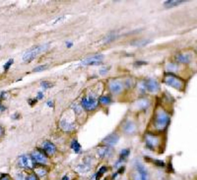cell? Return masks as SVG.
Listing matches in <instances>:
<instances>
[{"label":"cell","instance_id":"1","mask_svg":"<svg viewBox=\"0 0 197 180\" xmlns=\"http://www.w3.org/2000/svg\"><path fill=\"white\" fill-rule=\"evenodd\" d=\"M48 44L34 46L32 48L28 50L26 53H24L22 57V59L24 62L29 63L31 61L35 59V58L40 53L48 50Z\"/></svg>","mask_w":197,"mask_h":180},{"label":"cell","instance_id":"2","mask_svg":"<svg viewBox=\"0 0 197 180\" xmlns=\"http://www.w3.org/2000/svg\"><path fill=\"white\" fill-rule=\"evenodd\" d=\"M169 121L168 114L163 110H158L155 115L154 125L158 130H163L168 125Z\"/></svg>","mask_w":197,"mask_h":180},{"label":"cell","instance_id":"3","mask_svg":"<svg viewBox=\"0 0 197 180\" xmlns=\"http://www.w3.org/2000/svg\"><path fill=\"white\" fill-rule=\"evenodd\" d=\"M164 81L168 86L179 91L183 90L185 86V82L182 79L171 73H168L165 76Z\"/></svg>","mask_w":197,"mask_h":180},{"label":"cell","instance_id":"4","mask_svg":"<svg viewBox=\"0 0 197 180\" xmlns=\"http://www.w3.org/2000/svg\"><path fill=\"white\" fill-rule=\"evenodd\" d=\"M134 169L133 180H150L149 172L142 163L139 162H136Z\"/></svg>","mask_w":197,"mask_h":180},{"label":"cell","instance_id":"5","mask_svg":"<svg viewBox=\"0 0 197 180\" xmlns=\"http://www.w3.org/2000/svg\"><path fill=\"white\" fill-rule=\"evenodd\" d=\"M81 103L83 108L88 111L95 109L98 106V102L97 99L93 97H85L83 98Z\"/></svg>","mask_w":197,"mask_h":180},{"label":"cell","instance_id":"6","mask_svg":"<svg viewBox=\"0 0 197 180\" xmlns=\"http://www.w3.org/2000/svg\"><path fill=\"white\" fill-rule=\"evenodd\" d=\"M102 54H97L83 60L82 63L84 65H97L100 64L104 60Z\"/></svg>","mask_w":197,"mask_h":180},{"label":"cell","instance_id":"7","mask_svg":"<svg viewBox=\"0 0 197 180\" xmlns=\"http://www.w3.org/2000/svg\"><path fill=\"white\" fill-rule=\"evenodd\" d=\"M19 165L24 168L31 169L33 166L32 159L27 155L20 156L18 160Z\"/></svg>","mask_w":197,"mask_h":180},{"label":"cell","instance_id":"8","mask_svg":"<svg viewBox=\"0 0 197 180\" xmlns=\"http://www.w3.org/2000/svg\"><path fill=\"white\" fill-rule=\"evenodd\" d=\"M146 143L150 148H154L157 147L159 143L158 139L151 133H147L145 137Z\"/></svg>","mask_w":197,"mask_h":180},{"label":"cell","instance_id":"9","mask_svg":"<svg viewBox=\"0 0 197 180\" xmlns=\"http://www.w3.org/2000/svg\"><path fill=\"white\" fill-rule=\"evenodd\" d=\"M119 140V136L116 133H112L106 136L102 140V142L107 146H113L118 143Z\"/></svg>","mask_w":197,"mask_h":180},{"label":"cell","instance_id":"10","mask_svg":"<svg viewBox=\"0 0 197 180\" xmlns=\"http://www.w3.org/2000/svg\"><path fill=\"white\" fill-rule=\"evenodd\" d=\"M144 85L145 88L150 92L153 93L156 92L158 91L160 89V87L158 83L153 80H149L146 81Z\"/></svg>","mask_w":197,"mask_h":180},{"label":"cell","instance_id":"11","mask_svg":"<svg viewBox=\"0 0 197 180\" xmlns=\"http://www.w3.org/2000/svg\"><path fill=\"white\" fill-rule=\"evenodd\" d=\"M32 159L40 164H45L47 162L46 158L39 151H34L32 153Z\"/></svg>","mask_w":197,"mask_h":180},{"label":"cell","instance_id":"12","mask_svg":"<svg viewBox=\"0 0 197 180\" xmlns=\"http://www.w3.org/2000/svg\"><path fill=\"white\" fill-rule=\"evenodd\" d=\"M109 88L113 93L119 94L122 91L123 86L122 83L119 81H113L111 82L109 84Z\"/></svg>","mask_w":197,"mask_h":180},{"label":"cell","instance_id":"13","mask_svg":"<svg viewBox=\"0 0 197 180\" xmlns=\"http://www.w3.org/2000/svg\"><path fill=\"white\" fill-rule=\"evenodd\" d=\"M43 148L45 151L49 155H53L56 152V147L51 142L46 141L43 144Z\"/></svg>","mask_w":197,"mask_h":180},{"label":"cell","instance_id":"14","mask_svg":"<svg viewBox=\"0 0 197 180\" xmlns=\"http://www.w3.org/2000/svg\"><path fill=\"white\" fill-rule=\"evenodd\" d=\"M98 154L101 158H105L107 157H109L112 154V150L108 147H101L98 150Z\"/></svg>","mask_w":197,"mask_h":180},{"label":"cell","instance_id":"15","mask_svg":"<svg viewBox=\"0 0 197 180\" xmlns=\"http://www.w3.org/2000/svg\"><path fill=\"white\" fill-rule=\"evenodd\" d=\"M124 131L127 133L132 134V133L135 132V131L136 130V126H135L134 123H133L132 122H131V121H129L125 124L124 127Z\"/></svg>","mask_w":197,"mask_h":180},{"label":"cell","instance_id":"16","mask_svg":"<svg viewBox=\"0 0 197 180\" xmlns=\"http://www.w3.org/2000/svg\"><path fill=\"white\" fill-rule=\"evenodd\" d=\"M176 60L180 62L187 63L190 62L191 60V57L190 54H181L177 56Z\"/></svg>","mask_w":197,"mask_h":180},{"label":"cell","instance_id":"17","mask_svg":"<svg viewBox=\"0 0 197 180\" xmlns=\"http://www.w3.org/2000/svg\"><path fill=\"white\" fill-rule=\"evenodd\" d=\"M149 106V102L147 99H140L137 101L136 103V108L139 110H143L147 109Z\"/></svg>","mask_w":197,"mask_h":180},{"label":"cell","instance_id":"18","mask_svg":"<svg viewBox=\"0 0 197 180\" xmlns=\"http://www.w3.org/2000/svg\"><path fill=\"white\" fill-rule=\"evenodd\" d=\"M60 125L62 128L65 131H71L75 128V126L73 123H69L66 120H63L60 123Z\"/></svg>","mask_w":197,"mask_h":180},{"label":"cell","instance_id":"19","mask_svg":"<svg viewBox=\"0 0 197 180\" xmlns=\"http://www.w3.org/2000/svg\"><path fill=\"white\" fill-rule=\"evenodd\" d=\"M91 167L88 162H85L83 164L80 165L77 167V170L80 173H87L90 170Z\"/></svg>","mask_w":197,"mask_h":180},{"label":"cell","instance_id":"20","mask_svg":"<svg viewBox=\"0 0 197 180\" xmlns=\"http://www.w3.org/2000/svg\"><path fill=\"white\" fill-rule=\"evenodd\" d=\"M186 1H167L164 2V5L167 8H172L176 6L183 2H185Z\"/></svg>","mask_w":197,"mask_h":180},{"label":"cell","instance_id":"21","mask_svg":"<svg viewBox=\"0 0 197 180\" xmlns=\"http://www.w3.org/2000/svg\"><path fill=\"white\" fill-rule=\"evenodd\" d=\"M71 148L76 153H79L81 151V146L77 140H73L71 143Z\"/></svg>","mask_w":197,"mask_h":180},{"label":"cell","instance_id":"22","mask_svg":"<svg viewBox=\"0 0 197 180\" xmlns=\"http://www.w3.org/2000/svg\"><path fill=\"white\" fill-rule=\"evenodd\" d=\"M48 68V65H39L38 66L35 67L32 71L34 72H42L45 70H46Z\"/></svg>","mask_w":197,"mask_h":180},{"label":"cell","instance_id":"23","mask_svg":"<svg viewBox=\"0 0 197 180\" xmlns=\"http://www.w3.org/2000/svg\"><path fill=\"white\" fill-rule=\"evenodd\" d=\"M100 101L101 103L104 105H108L111 102V99L109 97L106 96L101 97L100 99Z\"/></svg>","mask_w":197,"mask_h":180},{"label":"cell","instance_id":"24","mask_svg":"<svg viewBox=\"0 0 197 180\" xmlns=\"http://www.w3.org/2000/svg\"><path fill=\"white\" fill-rule=\"evenodd\" d=\"M41 85L42 87H43L45 89L50 88L52 87L53 86V84L52 83H50L49 81H44L41 82Z\"/></svg>","mask_w":197,"mask_h":180},{"label":"cell","instance_id":"25","mask_svg":"<svg viewBox=\"0 0 197 180\" xmlns=\"http://www.w3.org/2000/svg\"><path fill=\"white\" fill-rule=\"evenodd\" d=\"M129 154H130L129 150H127V149L123 150L121 152V154H120L121 160H124L125 159V158H126L127 157H128L129 155Z\"/></svg>","mask_w":197,"mask_h":180},{"label":"cell","instance_id":"26","mask_svg":"<svg viewBox=\"0 0 197 180\" xmlns=\"http://www.w3.org/2000/svg\"><path fill=\"white\" fill-rule=\"evenodd\" d=\"M13 62H14V61H13V59H10V60H8V61L5 63V65H3L4 70H5V71L8 70V69L10 68V67L11 66V65L13 63Z\"/></svg>","mask_w":197,"mask_h":180},{"label":"cell","instance_id":"27","mask_svg":"<svg viewBox=\"0 0 197 180\" xmlns=\"http://www.w3.org/2000/svg\"><path fill=\"white\" fill-rule=\"evenodd\" d=\"M149 42H150V41H148V40H142H142H140V41L136 42V43H135V45H136L137 46H141L146 45L148 44Z\"/></svg>","mask_w":197,"mask_h":180},{"label":"cell","instance_id":"28","mask_svg":"<svg viewBox=\"0 0 197 180\" xmlns=\"http://www.w3.org/2000/svg\"><path fill=\"white\" fill-rule=\"evenodd\" d=\"M154 163L156 164V165L160 166V167H163L165 166V163L162 161L158 160V159H155Z\"/></svg>","mask_w":197,"mask_h":180},{"label":"cell","instance_id":"29","mask_svg":"<svg viewBox=\"0 0 197 180\" xmlns=\"http://www.w3.org/2000/svg\"><path fill=\"white\" fill-rule=\"evenodd\" d=\"M37 173H38V174L40 176H45V175L46 174V171H45V170H42V169H41V170H39L38 171Z\"/></svg>","mask_w":197,"mask_h":180},{"label":"cell","instance_id":"30","mask_svg":"<svg viewBox=\"0 0 197 180\" xmlns=\"http://www.w3.org/2000/svg\"><path fill=\"white\" fill-rule=\"evenodd\" d=\"M26 180H37V177L35 175L31 174L27 177Z\"/></svg>","mask_w":197,"mask_h":180},{"label":"cell","instance_id":"31","mask_svg":"<svg viewBox=\"0 0 197 180\" xmlns=\"http://www.w3.org/2000/svg\"><path fill=\"white\" fill-rule=\"evenodd\" d=\"M0 180H10V179L8 174H3L0 177Z\"/></svg>","mask_w":197,"mask_h":180},{"label":"cell","instance_id":"32","mask_svg":"<svg viewBox=\"0 0 197 180\" xmlns=\"http://www.w3.org/2000/svg\"><path fill=\"white\" fill-rule=\"evenodd\" d=\"M64 19V17L63 16V17H59V18H58L55 21V23H54V24H57L58 23H60V22H61L62 21H63V20Z\"/></svg>","mask_w":197,"mask_h":180},{"label":"cell","instance_id":"33","mask_svg":"<svg viewBox=\"0 0 197 180\" xmlns=\"http://www.w3.org/2000/svg\"><path fill=\"white\" fill-rule=\"evenodd\" d=\"M37 102V99H29V101H28V103H30V105H34Z\"/></svg>","mask_w":197,"mask_h":180},{"label":"cell","instance_id":"34","mask_svg":"<svg viewBox=\"0 0 197 180\" xmlns=\"http://www.w3.org/2000/svg\"><path fill=\"white\" fill-rule=\"evenodd\" d=\"M44 94L42 92H39L38 93V95H37L38 99H42L44 98Z\"/></svg>","mask_w":197,"mask_h":180},{"label":"cell","instance_id":"35","mask_svg":"<svg viewBox=\"0 0 197 180\" xmlns=\"http://www.w3.org/2000/svg\"><path fill=\"white\" fill-rule=\"evenodd\" d=\"M66 47L68 48H70L73 46V43L72 42H67L66 43Z\"/></svg>","mask_w":197,"mask_h":180},{"label":"cell","instance_id":"36","mask_svg":"<svg viewBox=\"0 0 197 180\" xmlns=\"http://www.w3.org/2000/svg\"><path fill=\"white\" fill-rule=\"evenodd\" d=\"M47 105L49 106L50 108H53V103L51 101H49L47 102Z\"/></svg>","mask_w":197,"mask_h":180},{"label":"cell","instance_id":"37","mask_svg":"<svg viewBox=\"0 0 197 180\" xmlns=\"http://www.w3.org/2000/svg\"><path fill=\"white\" fill-rule=\"evenodd\" d=\"M69 180V177H68V176H64V177L63 178V180Z\"/></svg>","mask_w":197,"mask_h":180},{"label":"cell","instance_id":"38","mask_svg":"<svg viewBox=\"0 0 197 180\" xmlns=\"http://www.w3.org/2000/svg\"><path fill=\"white\" fill-rule=\"evenodd\" d=\"M2 131L1 128L0 127V136H1V135H2Z\"/></svg>","mask_w":197,"mask_h":180},{"label":"cell","instance_id":"39","mask_svg":"<svg viewBox=\"0 0 197 180\" xmlns=\"http://www.w3.org/2000/svg\"><path fill=\"white\" fill-rule=\"evenodd\" d=\"M0 48H1V47H0Z\"/></svg>","mask_w":197,"mask_h":180}]
</instances>
